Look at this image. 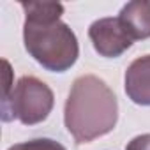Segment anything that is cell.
<instances>
[{"instance_id":"obj_7","label":"cell","mask_w":150,"mask_h":150,"mask_svg":"<svg viewBox=\"0 0 150 150\" xmlns=\"http://www.w3.org/2000/svg\"><path fill=\"white\" fill-rule=\"evenodd\" d=\"M27 18L35 20H60L64 14V6L58 2H21Z\"/></svg>"},{"instance_id":"obj_2","label":"cell","mask_w":150,"mask_h":150,"mask_svg":"<svg viewBox=\"0 0 150 150\" xmlns=\"http://www.w3.org/2000/svg\"><path fill=\"white\" fill-rule=\"evenodd\" d=\"M23 41L28 55L53 72L71 69L80 55L76 35L60 20L25 18Z\"/></svg>"},{"instance_id":"obj_1","label":"cell","mask_w":150,"mask_h":150,"mask_svg":"<svg viewBox=\"0 0 150 150\" xmlns=\"http://www.w3.org/2000/svg\"><path fill=\"white\" fill-rule=\"evenodd\" d=\"M118 120L113 90L94 74L74 80L64 108V122L76 143H90L111 132Z\"/></svg>"},{"instance_id":"obj_8","label":"cell","mask_w":150,"mask_h":150,"mask_svg":"<svg viewBox=\"0 0 150 150\" xmlns=\"http://www.w3.org/2000/svg\"><path fill=\"white\" fill-rule=\"evenodd\" d=\"M9 150H67L64 145H60L55 139L50 138H39V139H30L25 143L13 145Z\"/></svg>"},{"instance_id":"obj_4","label":"cell","mask_w":150,"mask_h":150,"mask_svg":"<svg viewBox=\"0 0 150 150\" xmlns=\"http://www.w3.org/2000/svg\"><path fill=\"white\" fill-rule=\"evenodd\" d=\"M88 37L94 50L106 58H117L132 44V37L124 28L118 18H101L88 28Z\"/></svg>"},{"instance_id":"obj_3","label":"cell","mask_w":150,"mask_h":150,"mask_svg":"<svg viewBox=\"0 0 150 150\" xmlns=\"http://www.w3.org/2000/svg\"><path fill=\"white\" fill-rule=\"evenodd\" d=\"M51 88L35 76H23L13 88L11 96L2 101V118L6 122L18 118L25 125H35L48 118L53 110Z\"/></svg>"},{"instance_id":"obj_5","label":"cell","mask_w":150,"mask_h":150,"mask_svg":"<svg viewBox=\"0 0 150 150\" xmlns=\"http://www.w3.org/2000/svg\"><path fill=\"white\" fill-rule=\"evenodd\" d=\"M125 94L132 103L150 106V55L136 58L127 67Z\"/></svg>"},{"instance_id":"obj_9","label":"cell","mask_w":150,"mask_h":150,"mask_svg":"<svg viewBox=\"0 0 150 150\" xmlns=\"http://www.w3.org/2000/svg\"><path fill=\"white\" fill-rule=\"evenodd\" d=\"M125 150H150V134H141L132 138L127 143Z\"/></svg>"},{"instance_id":"obj_6","label":"cell","mask_w":150,"mask_h":150,"mask_svg":"<svg viewBox=\"0 0 150 150\" xmlns=\"http://www.w3.org/2000/svg\"><path fill=\"white\" fill-rule=\"evenodd\" d=\"M118 20L134 39L150 37V0H134L122 7Z\"/></svg>"}]
</instances>
